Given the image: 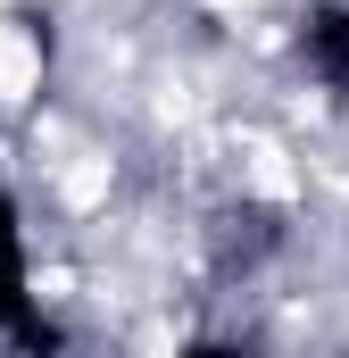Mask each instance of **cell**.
<instances>
[{
    "label": "cell",
    "mask_w": 349,
    "mask_h": 358,
    "mask_svg": "<svg viewBox=\"0 0 349 358\" xmlns=\"http://www.w3.org/2000/svg\"><path fill=\"white\" fill-rule=\"evenodd\" d=\"M17 300V225H8V208H0V308Z\"/></svg>",
    "instance_id": "obj_1"
}]
</instances>
